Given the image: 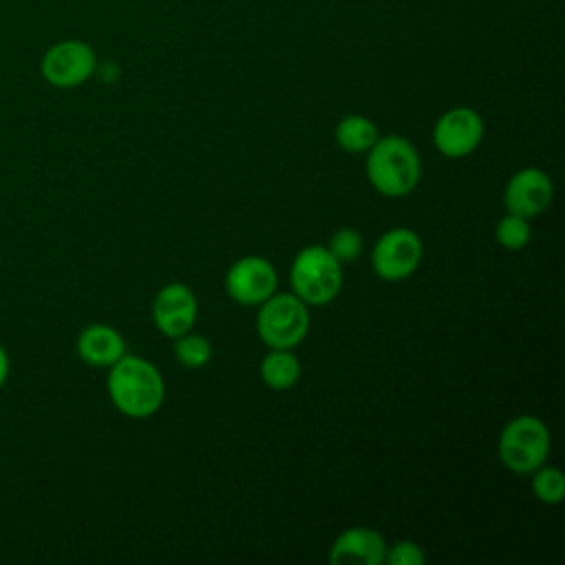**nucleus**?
Returning a JSON list of instances; mask_svg holds the SVG:
<instances>
[{
	"instance_id": "f257e3e1",
	"label": "nucleus",
	"mask_w": 565,
	"mask_h": 565,
	"mask_svg": "<svg viewBox=\"0 0 565 565\" xmlns=\"http://www.w3.org/2000/svg\"><path fill=\"white\" fill-rule=\"evenodd\" d=\"M106 388L115 408L128 417L154 415L166 397V384L159 369L137 355H121L110 364Z\"/></svg>"
},
{
	"instance_id": "f03ea898",
	"label": "nucleus",
	"mask_w": 565,
	"mask_h": 565,
	"mask_svg": "<svg viewBox=\"0 0 565 565\" xmlns=\"http://www.w3.org/2000/svg\"><path fill=\"white\" fill-rule=\"evenodd\" d=\"M366 152L369 183L382 196L399 199L415 190L422 177V161L415 146L406 137H377V141Z\"/></svg>"
},
{
	"instance_id": "7ed1b4c3",
	"label": "nucleus",
	"mask_w": 565,
	"mask_h": 565,
	"mask_svg": "<svg viewBox=\"0 0 565 565\" xmlns=\"http://www.w3.org/2000/svg\"><path fill=\"white\" fill-rule=\"evenodd\" d=\"M294 294L309 307L329 305L342 287V267L322 245H309L298 252L289 271Z\"/></svg>"
},
{
	"instance_id": "20e7f679",
	"label": "nucleus",
	"mask_w": 565,
	"mask_h": 565,
	"mask_svg": "<svg viewBox=\"0 0 565 565\" xmlns=\"http://www.w3.org/2000/svg\"><path fill=\"white\" fill-rule=\"evenodd\" d=\"M256 333L269 349H294L309 331V309L291 294H271L258 305Z\"/></svg>"
},
{
	"instance_id": "39448f33",
	"label": "nucleus",
	"mask_w": 565,
	"mask_h": 565,
	"mask_svg": "<svg viewBox=\"0 0 565 565\" xmlns=\"http://www.w3.org/2000/svg\"><path fill=\"white\" fill-rule=\"evenodd\" d=\"M550 455V430L534 415H519L505 424L499 437V457L505 468L530 475Z\"/></svg>"
},
{
	"instance_id": "423d86ee",
	"label": "nucleus",
	"mask_w": 565,
	"mask_h": 565,
	"mask_svg": "<svg viewBox=\"0 0 565 565\" xmlns=\"http://www.w3.org/2000/svg\"><path fill=\"white\" fill-rule=\"evenodd\" d=\"M422 256L424 245L419 234L408 227H393L377 238L371 265L380 278L395 282L408 278L419 267Z\"/></svg>"
},
{
	"instance_id": "0eeeda50",
	"label": "nucleus",
	"mask_w": 565,
	"mask_h": 565,
	"mask_svg": "<svg viewBox=\"0 0 565 565\" xmlns=\"http://www.w3.org/2000/svg\"><path fill=\"white\" fill-rule=\"evenodd\" d=\"M97 66L95 51L82 40H64L53 44L42 60V75L57 88L84 84Z\"/></svg>"
},
{
	"instance_id": "6e6552de",
	"label": "nucleus",
	"mask_w": 565,
	"mask_h": 565,
	"mask_svg": "<svg viewBox=\"0 0 565 565\" xmlns=\"http://www.w3.org/2000/svg\"><path fill=\"white\" fill-rule=\"evenodd\" d=\"M276 269L263 256H243L225 274L227 296L245 307L265 302L276 291Z\"/></svg>"
},
{
	"instance_id": "1a4fd4ad",
	"label": "nucleus",
	"mask_w": 565,
	"mask_h": 565,
	"mask_svg": "<svg viewBox=\"0 0 565 565\" xmlns=\"http://www.w3.org/2000/svg\"><path fill=\"white\" fill-rule=\"evenodd\" d=\"M483 139V119L477 110L468 106H457L446 110L435 128H433V141L435 148L450 159H461L477 150V146Z\"/></svg>"
},
{
	"instance_id": "9d476101",
	"label": "nucleus",
	"mask_w": 565,
	"mask_h": 565,
	"mask_svg": "<svg viewBox=\"0 0 565 565\" xmlns=\"http://www.w3.org/2000/svg\"><path fill=\"white\" fill-rule=\"evenodd\" d=\"M199 313L194 291L183 282H170L154 296L152 320L157 329L168 338H179L192 331Z\"/></svg>"
},
{
	"instance_id": "9b49d317",
	"label": "nucleus",
	"mask_w": 565,
	"mask_h": 565,
	"mask_svg": "<svg viewBox=\"0 0 565 565\" xmlns=\"http://www.w3.org/2000/svg\"><path fill=\"white\" fill-rule=\"evenodd\" d=\"M552 181L539 168H523L508 181L503 190L505 210L525 218H534L552 203Z\"/></svg>"
},
{
	"instance_id": "f8f14e48",
	"label": "nucleus",
	"mask_w": 565,
	"mask_h": 565,
	"mask_svg": "<svg viewBox=\"0 0 565 565\" xmlns=\"http://www.w3.org/2000/svg\"><path fill=\"white\" fill-rule=\"evenodd\" d=\"M386 556V541L373 527H349L344 530L329 550L331 563H358V565H380Z\"/></svg>"
},
{
	"instance_id": "ddd939ff",
	"label": "nucleus",
	"mask_w": 565,
	"mask_h": 565,
	"mask_svg": "<svg viewBox=\"0 0 565 565\" xmlns=\"http://www.w3.org/2000/svg\"><path fill=\"white\" fill-rule=\"evenodd\" d=\"M77 353L90 366H110L126 353V344L117 329L90 324L77 338Z\"/></svg>"
},
{
	"instance_id": "4468645a",
	"label": "nucleus",
	"mask_w": 565,
	"mask_h": 565,
	"mask_svg": "<svg viewBox=\"0 0 565 565\" xmlns=\"http://www.w3.org/2000/svg\"><path fill=\"white\" fill-rule=\"evenodd\" d=\"M260 377L271 391H287L300 380V360L289 349H271L260 362Z\"/></svg>"
},
{
	"instance_id": "2eb2a0df",
	"label": "nucleus",
	"mask_w": 565,
	"mask_h": 565,
	"mask_svg": "<svg viewBox=\"0 0 565 565\" xmlns=\"http://www.w3.org/2000/svg\"><path fill=\"white\" fill-rule=\"evenodd\" d=\"M335 141L347 152H366L377 141V128L364 115H347L335 124Z\"/></svg>"
},
{
	"instance_id": "dca6fc26",
	"label": "nucleus",
	"mask_w": 565,
	"mask_h": 565,
	"mask_svg": "<svg viewBox=\"0 0 565 565\" xmlns=\"http://www.w3.org/2000/svg\"><path fill=\"white\" fill-rule=\"evenodd\" d=\"M174 358L188 366V369H201L212 360V344L205 335L199 333H183L179 338H174Z\"/></svg>"
},
{
	"instance_id": "f3484780",
	"label": "nucleus",
	"mask_w": 565,
	"mask_h": 565,
	"mask_svg": "<svg viewBox=\"0 0 565 565\" xmlns=\"http://www.w3.org/2000/svg\"><path fill=\"white\" fill-rule=\"evenodd\" d=\"M532 492L539 501L554 505L561 503L565 497V477L554 466H539L532 470Z\"/></svg>"
},
{
	"instance_id": "a211bd4d",
	"label": "nucleus",
	"mask_w": 565,
	"mask_h": 565,
	"mask_svg": "<svg viewBox=\"0 0 565 565\" xmlns=\"http://www.w3.org/2000/svg\"><path fill=\"white\" fill-rule=\"evenodd\" d=\"M530 218L525 216H519V214H512L508 212L499 223H497V241L505 247V249H512V252H519L523 249L530 238H532V230H530Z\"/></svg>"
},
{
	"instance_id": "6ab92c4d",
	"label": "nucleus",
	"mask_w": 565,
	"mask_h": 565,
	"mask_svg": "<svg viewBox=\"0 0 565 565\" xmlns=\"http://www.w3.org/2000/svg\"><path fill=\"white\" fill-rule=\"evenodd\" d=\"M324 247L331 252V256L338 263H351V260H355L362 254L364 238L353 227H340L338 232L331 234V238H329V243Z\"/></svg>"
},
{
	"instance_id": "aec40b11",
	"label": "nucleus",
	"mask_w": 565,
	"mask_h": 565,
	"mask_svg": "<svg viewBox=\"0 0 565 565\" xmlns=\"http://www.w3.org/2000/svg\"><path fill=\"white\" fill-rule=\"evenodd\" d=\"M426 561L424 550L413 541H397L386 547L384 563L388 565H422Z\"/></svg>"
},
{
	"instance_id": "412c9836",
	"label": "nucleus",
	"mask_w": 565,
	"mask_h": 565,
	"mask_svg": "<svg viewBox=\"0 0 565 565\" xmlns=\"http://www.w3.org/2000/svg\"><path fill=\"white\" fill-rule=\"evenodd\" d=\"M95 73H99L104 82H115L119 77V66L115 62H106L102 66H95Z\"/></svg>"
},
{
	"instance_id": "4be33fe9",
	"label": "nucleus",
	"mask_w": 565,
	"mask_h": 565,
	"mask_svg": "<svg viewBox=\"0 0 565 565\" xmlns=\"http://www.w3.org/2000/svg\"><path fill=\"white\" fill-rule=\"evenodd\" d=\"M7 375H9V355H7V351L0 344V386L4 384Z\"/></svg>"
}]
</instances>
